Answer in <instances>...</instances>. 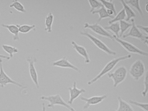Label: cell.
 <instances>
[{
	"instance_id": "cell-22",
	"label": "cell",
	"mask_w": 148,
	"mask_h": 111,
	"mask_svg": "<svg viewBox=\"0 0 148 111\" xmlns=\"http://www.w3.org/2000/svg\"><path fill=\"white\" fill-rule=\"evenodd\" d=\"M126 18V15L123 9H122L119 12L116 14L114 16L112 19H111L109 22L108 23L109 25L115 22H119L121 21L125 20Z\"/></svg>"
},
{
	"instance_id": "cell-4",
	"label": "cell",
	"mask_w": 148,
	"mask_h": 111,
	"mask_svg": "<svg viewBox=\"0 0 148 111\" xmlns=\"http://www.w3.org/2000/svg\"><path fill=\"white\" fill-rule=\"evenodd\" d=\"M79 34L81 36L87 37V38L90 40L100 50L107 54L108 55L114 56L116 55V53L113 51L112 49H110L104 42H103L100 39L97 38L96 36L92 35L90 33L84 31H80Z\"/></svg>"
},
{
	"instance_id": "cell-11",
	"label": "cell",
	"mask_w": 148,
	"mask_h": 111,
	"mask_svg": "<svg viewBox=\"0 0 148 111\" xmlns=\"http://www.w3.org/2000/svg\"><path fill=\"white\" fill-rule=\"evenodd\" d=\"M107 94H104L101 95H95L89 98L82 96L80 97L81 100L85 102V104L83 107V108L85 110L89 108L90 106H95L100 104L103 102L104 100L107 98Z\"/></svg>"
},
{
	"instance_id": "cell-14",
	"label": "cell",
	"mask_w": 148,
	"mask_h": 111,
	"mask_svg": "<svg viewBox=\"0 0 148 111\" xmlns=\"http://www.w3.org/2000/svg\"><path fill=\"white\" fill-rule=\"evenodd\" d=\"M71 44L73 48L75 49V51L79 55L82 56L84 60L85 63L86 64H89L90 62V56L88 53V51L86 50L85 47L79 45L76 42L73 40L71 42Z\"/></svg>"
},
{
	"instance_id": "cell-28",
	"label": "cell",
	"mask_w": 148,
	"mask_h": 111,
	"mask_svg": "<svg viewBox=\"0 0 148 111\" xmlns=\"http://www.w3.org/2000/svg\"><path fill=\"white\" fill-rule=\"evenodd\" d=\"M129 102L130 104L134 105L144 111H148V103L147 102H138L132 100H129Z\"/></svg>"
},
{
	"instance_id": "cell-1",
	"label": "cell",
	"mask_w": 148,
	"mask_h": 111,
	"mask_svg": "<svg viewBox=\"0 0 148 111\" xmlns=\"http://www.w3.org/2000/svg\"><path fill=\"white\" fill-rule=\"evenodd\" d=\"M131 58V55L128 54L126 55L123 56L112 59L106 63V65L104 66V67L103 68V69L99 72V73L97 75H96L94 78L87 82V85L88 86H91L93 83H95L96 82L98 81L104 75L109 73L120 62L128 60V59H130Z\"/></svg>"
},
{
	"instance_id": "cell-5",
	"label": "cell",
	"mask_w": 148,
	"mask_h": 111,
	"mask_svg": "<svg viewBox=\"0 0 148 111\" xmlns=\"http://www.w3.org/2000/svg\"><path fill=\"white\" fill-rule=\"evenodd\" d=\"M130 76L136 81L139 80L145 73V67L143 61H135L130 67L129 71Z\"/></svg>"
},
{
	"instance_id": "cell-31",
	"label": "cell",
	"mask_w": 148,
	"mask_h": 111,
	"mask_svg": "<svg viewBox=\"0 0 148 111\" xmlns=\"http://www.w3.org/2000/svg\"><path fill=\"white\" fill-rule=\"evenodd\" d=\"M137 27L139 29L141 30L142 31H143L146 35H148V27L147 26H143V25H136Z\"/></svg>"
},
{
	"instance_id": "cell-17",
	"label": "cell",
	"mask_w": 148,
	"mask_h": 111,
	"mask_svg": "<svg viewBox=\"0 0 148 111\" xmlns=\"http://www.w3.org/2000/svg\"><path fill=\"white\" fill-rule=\"evenodd\" d=\"M119 2L122 4L123 9L124 10L125 15H126L125 21L128 22V21H130L131 19L134 18L136 17V13L133 11V10L131 8V7L125 2V1L121 0V1H119Z\"/></svg>"
},
{
	"instance_id": "cell-34",
	"label": "cell",
	"mask_w": 148,
	"mask_h": 111,
	"mask_svg": "<svg viewBox=\"0 0 148 111\" xmlns=\"http://www.w3.org/2000/svg\"><path fill=\"white\" fill-rule=\"evenodd\" d=\"M148 2H147L146 3V4L145 5V10H146V12H148Z\"/></svg>"
},
{
	"instance_id": "cell-30",
	"label": "cell",
	"mask_w": 148,
	"mask_h": 111,
	"mask_svg": "<svg viewBox=\"0 0 148 111\" xmlns=\"http://www.w3.org/2000/svg\"><path fill=\"white\" fill-rule=\"evenodd\" d=\"M148 71H147L145 72L144 75L143 81L144 89L143 91L142 92V96L143 97H146L148 93Z\"/></svg>"
},
{
	"instance_id": "cell-7",
	"label": "cell",
	"mask_w": 148,
	"mask_h": 111,
	"mask_svg": "<svg viewBox=\"0 0 148 111\" xmlns=\"http://www.w3.org/2000/svg\"><path fill=\"white\" fill-rule=\"evenodd\" d=\"M12 84L20 88L22 90L27 88L21 83L14 80L6 73L3 67V60L0 58V87L4 88L8 84Z\"/></svg>"
},
{
	"instance_id": "cell-27",
	"label": "cell",
	"mask_w": 148,
	"mask_h": 111,
	"mask_svg": "<svg viewBox=\"0 0 148 111\" xmlns=\"http://www.w3.org/2000/svg\"><path fill=\"white\" fill-rule=\"evenodd\" d=\"M100 2L103 4V6L106 9L111 10L113 11L115 13V15L116 14V8H115V4L113 3V1H105V0H101L99 1Z\"/></svg>"
},
{
	"instance_id": "cell-23",
	"label": "cell",
	"mask_w": 148,
	"mask_h": 111,
	"mask_svg": "<svg viewBox=\"0 0 148 111\" xmlns=\"http://www.w3.org/2000/svg\"><path fill=\"white\" fill-rule=\"evenodd\" d=\"M18 27L19 32L23 33V34H26L30 32L31 30L36 29V25L35 24H33L32 25L27 24H17Z\"/></svg>"
},
{
	"instance_id": "cell-29",
	"label": "cell",
	"mask_w": 148,
	"mask_h": 111,
	"mask_svg": "<svg viewBox=\"0 0 148 111\" xmlns=\"http://www.w3.org/2000/svg\"><path fill=\"white\" fill-rule=\"evenodd\" d=\"M88 3L90 4V12H93L94 10H97L98 9L100 8L101 7L103 6L99 1H88Z\"/></svg>"
},
{
	"instance_id": "cell-3",
	"label": "cell",
	"mask_w": 148,
	"mask_h": 111,
	"mask_svg": "<svg viewBox=\"0 0 148 111\" xmlns=\"http://www.w3.org/2000/svg\"><path fill=\"white\" fill-rule=\"evenodd\" d=\"M128 74V70L125 66H121L117 68L113 72L107 74L108 78L113 81V86L116 88L119 85L123 82Z\"/></svg>"
},
{
	"instance_id": "cell-20",
	"label": "cell",
	"mask_w": 148,
	"mask_h": 111,
	"mask_svg": "<svg viewBox=\"0 0 148 111\" xmlns=\"http://www.w3.org/2000/svg\"><path fill=\"white\" fill-rule=\"evenodd\" d=\"M125 2L130 7L131 6L135 10H136L139 13V15L141 16L142 18H143L144 17L143 12L141 8V6H140V1L138 0H137V1L129 0V1H125Z\"/></svg>"
},
{
	"instance_id": "cell-12",
	"label": "cell",
	"mask_w": 148,
	"mask_h": 111,
	"mask_svg": "<svg viewBox=\"0 0 148 111\" xmlns=\"http://www.w3.org/2000/svg\"><path fill=\"white\" fill-rule=\"evenodd\" d=\"M52 65L53 66L58 67L62 68L69 69H73L74 71H76L77 73H81L82 71L77 67L71 63L67 57L64 56L61 59H59L57 60L54 61L52 63Z\"/></svg>"
},
{
	"instance_id": "cell-25",
	"label": "cell",
	"mask_w": 148,
	"mask_h": 111,
	"mask_svg": "<svg viewBox=\"0 0 148 111\" xmlns=\"http://www.w3.org/2000/svg\"><path fill=\"white\" fill-rule=\"evenodd\" d=\"M119 27H120L119 37L120 38V37H122L126 30L131 27L132 24L131 23L126 21L125 20L120 21L119 22Z\"/></svg>"
},
{
	"instance_id": "cell-24",
	"label": "cell",
	"mask_w": 148,
	"mask_h": 111,
	"mask_svg": "<svg viewBox=\"0 0 148 111\" xmlns=\"http://www.w3.org/2000/svg\"><path fill=\"white\" fill-rule=\"evenodd\" d=\"M3 49L6 52L9 54V56L11 58H12L14 56V54L18 52V48L14 47L12 45H8V44H3L1 45Z\"/></svg>"
},
{
	"instance_id": "cell-9",
	"label": "cell",
	"mask_w": 148,
	"mask_h": 111,
	"mask_svg": "<svg viewBox=\"0 0 148 111\" xmlns=\"http://www.w3.org/2000/svg\"><path fill=\"white\" fill-rule=\"evenodd\" d=\"M84 27L85 29H90L95 34L102 37L110 39L112 41H115L113 37V35L110 34L107 30L105 29L103 27L97 23L92 24H90L88 22L85 23L84 24Z\"/></svg>"
},
{
	"instance_id": "cell-8",
	"label": "cell",
	"mask_w": 148,
	"mask_h": 111,
	"mask_svg": "<svg viewBox=\"0 0 148 111\" xmlns=\"http://www.w3.org/2000/svg\"><path fill=\"white\" fill-rule=\"evenodd\" d=\"M113 37L114 40L116 41L118 43H119L124 49H125L127 52L131 53L136 54L142 56H148V53L135 46L132 43L123 40L120 38L117 37L116 36L113 35Z\"/></svg>"
},
{
	"instance_id": "cell-13",
	"label": "cell",
	"mask_w": 148,
	"mask_h": 111,
	"mask_svg": "<svg viewBox=\"0 0 148 111\" xmlns=\"http://www.w3.org/2000/svg\"><path fill=\"white\" fill-rule=\"evenodd\" d=\"M68 91L70 94V98L68 100V103L69 105H72L74 101L77 99L81 94L84 93L86 90L84 88H79L77 87V83L74 81L73 84V86L68 88Z\"/></svg>"
},
{
	"instance_id": "cell-19",
	"label": "cell",
	"mask_w": 148,
	"mask_h": 111,
	"mask_svg": "<svg viewBox=\"0 0 148 111\" xmlns=\"http://www.w3.org/2000/svg\"><path fill=\"white\" fill-rule=\"evenodd\" d=\"M92 14H97L99 15L98 20V21L99 22L102 21L103 19H106V18H110L111 19H112L113 17L110 16L108 15L106 12V10L103 6L97 10H94L93 12H92Z\"/></svg>"
},
{
	"instance_id": "cell-16",
	"label": "cell",
	"mask_w": 148,
	"mask_h": 111,
	"mask_svg": "<svg viewBox=\"0 0 148 111\" xmlns=\"http://www.w3.org/2000/svg\"><path fill=\"white\" fill-rule=\"evenodd\" d=\"M118 107L116 110L112 111H135L130 103L123 99L120 96L117 97Z\"/></svg>"
},
{
	"instance_id": "cell-26",
	"label": "cell",
	"mask_w": 148,
	"mask_h": 111,
	"mask_svg": "<svg viewBox=\"0 0 148 111\" xmlns=\"http://www.w3.org/2000/svg\"><path fill=\"white\" fill-rule=\"evenodd\" d=\"M10 7L14 8L16 10L22 13H25L27 11L24 5L18 0H13L10 4Z\"/></svg>"
},
{
	"instance_id": "cell-2",
	"label": "cell",
	"mask_w": 148,
	"mask_h": 111,
	"mask_svg": "<svg viewBox=\"0 0 148 111\" xmlns=\"http://www.w3.org/2000/svg\"><path fill=\"white\" fill-rule=\"evenodd\" d=\"M41 100L46 101L49 102L47 107L49 108H53L56 106H60L64 107L70 111H77L71 105H69L63 99L61 95L59 94L52 95H42L40 97Z\"/></svg>"
},
{
	"instance_id": "cell-18",
	"label": "cell",
	"mask_w": 148,
	"mask_h": 111,
	"mask_svg": "<svg viewBox=\"0 0 148 111\" xmlns=\"http://www.w3.org/2000/svg\"><path fill=\"white\" fill-rule=\"evenodd\" d=\"M54 20V16L52 12L48 13L45 19V30L48 33L52 32V25Z\"/></svg>"
},
{
	"instance_id": "cell-32",
	"label": "cell",
	"mask_w": 148,
	"mask_h": 111,
	"mask_svg": "<svg viewBox=\"0 0 148 111\" xmlns=\"http://www.w3.org/2000/svg\"><path fill=\"white\" fill-rule=\"evenodd\" d=\"M0 58H1V59H6V60H10V59H11V57L8 56L1 53H0Z\"/></svg>"
},
{
	"instance_id": "cell-33",
	"label": "cell",
	"mask_w": 148,
	"mask_h": 111,
	"mask_svg": "<svg viewBox=\"0 0 148 111\" xmlns=\"http://www.w3.org/2000/svg\"><path fill=\"white\" fill-rule=\"evenodd\" d=\"M42 111H46V107L45 102L42 103Z\"/></svg>"
},
{
	"instance_id": "cell-15",
	"label": "cell",
	"mask_w": 148,
	"mask_h": 111,
	"mask_svg": "<svg viewBox=\"0 0 148 111\" xmlns=\"http://www.w3.org/2000/svg\"><path fill=\"white\" fill-rule=\"evenodd\" d=\"M1 26L8 29L13 34V40L14 41L18 40L20 39L19 30L17 24H8L2 23Z\"/></svg>"
},
{
	"instance_id": "cell-10",
	"label": "cell",
	"mask_w": 148,
	"mask_h": 111,
	"mask_svg": "<svg viewBox=\"0 0 148 111\" xmlns=\"http://www.w3.org/2000/svg\"><path fill=\"white\" fill-rule=\"evenodd\" d=\"M28 63V68L30 76L34 85L38 88H40L39 83L38 75L35 67V64L37 61V59L34 56H29L26 59Z\"/></svg>"
},
{
	"instance_id": "cell-6",
	"label": "cell",
	"mask_w": 148,
	"mask_h": 111,
	"mask_svg": "<svg viewBox=\"0 0 148 111\" xmlns=\"http://www.w3.org/2000/svg\"><path fill=\"white\" fill-rule=\"evenodd\" d=\"M131 27L130 28L129 32L127 34H124L122 37L126 38L127 37H133L140 40L142 42L148 46V35L144 34L141 30H139L136 27L134 18L131 19Z\"/></svg>"
},
{
	"instance_id": "cell-21",
	"label": "cell",
	"mask_w": 148,
	"mask_h": 111,
	"mask_svg": "<svg viewBox=\"0 0 148 111\" xmlns=\"http://www.w3.org/2000/svg\"><path fill=\"white\" fill-rule=\"evenodd\" d=\"M105 29L106 30H110L114 34V35L117 37H119V32H120V27L119 22H115L110 24L109 26H106Z\"/></svg>"
}]
</instances>
